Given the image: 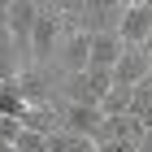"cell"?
<instances>
[{
	"mask_svg": "<svg viewBox=\"0 0 152 152\" xmlns=\"http://www.w3.org/2000/svg\"><path fill=\"white\" fill-rule=\"evenodd\" d=\"M61 35H65V18H61V4H39L35 31H31V61H48L61 48Z\"/></svg>",
	"mask_w": 152,
	"mask_h": 152,
	"instance_id": "1",
	"label": "cell"
},
{
	"mask_svg": "<svg viewBox=\"0 0 152 152\" xmlns=\"http://www.w3.org/2000/svg\"><path fill=\"white\" fill-rule=\"evenodd\" d=\"M113 91V74L109 70H83L65 78V104H104V96Z\"/></svg>",
	"mask_w": 152,
	"mask_h": 152,
	"instance_id": "2",
	"label": "cell"
},
{
	"mask_svg": "<svg viewBox=\"0 0 152 152\" xmlns=\"http://www.w3.org/2000/svg\"><path fill=\"white\" fill-rule=\"evenodd\" d=\"M117 35L126 48H148L152 44V0H126Z\"/></svg>",
	"mask_w": 152,
	"mask_h": 152,
	"instance_id": "3",
	"label": "cell"
},
{
	"mask_svg": "<svg viewBox=\"0 0 152 152\" xmlns=\"http://www.w3.org/2000/svg\"><path fill=\"white\" fill-rule=\"evenodd\" d=\"M57 117H61V130H65V135H78V139H87V143H96L100 130H104V113L96 104H65Z\"/></svg>",
	"mask_w": 152,
	"mask_h": 152,
	"instance_id": "4",
	"label": "cell"
},
{
	"mask_svg": "<svg viewBox=\"0 0 152 152\" xmlns=\"http://www.w3.org/2000/svg\"><path fill=\"white\" fill-rule=\"evenodd\" d=\"M152 74V48H122V61L113 65V87H139Z\"/></svg>",
	"mask_w": 152,
	"mask_h": 152,
	"instance_id": "5",
	"label": "cell"
},
{
	"mask_svg": "<svg viewBox=\"0 0 152 152\" xmlns=\"http://www.w3.org/2000/svg\"><path fill=\"white\" fill-rule=\"evenodd\" d=\"M35 18H39V4H31V0H9V4H4V31H9V39H13V44H22L26 52H31Z\"/></svg>",
	"mask_w": 152,
	"mask_h": 152,
	"instance_id": "6",
	"label": "cell"
},
{
	"mask_svg": "<svg viewBox=\"0 0 152 152\" xmlns=\"http://www.w3.org/2000/svg\"><path fill=\"white\" fill-rule=\"evenodd\" d=\"M57 57H61V65H65V74H83L87 65H91V35H83V31L61 35Z\"/></svg>",
	"mask_w": 152,
	"mask_h": 152,
	"instance_id": "7",
	"label": "cell"
},
{
	"mask_svg": "<svg viewBox=\"0 0 152 152\" xmlns=\"http://www.w3.org/2000/svg\"><path fill=\"white\" fill-rule=\"evenodd\" d=\"M143 135H148V126H143L135 113H122V117H104V130H100V139H117V143H135L139 148ZM96 139V143H100Z\"/></svg>",
	"mask_w": 152,
	"mask_h": 152,
	"instance_id": "8",
	"label": "cell"
},
{
	"mask_svg": "<svg viewBox=\"0 0 152 152\" xmlns=\"http://www.w3.org/2000/svg\"><path fill=\"white\" fill-rule=\"evenodd\" d=\"M122 35L117 31H104V35H91V65L87 70H109L113 74V65L122 61Z\"/></svg>",
	"mask_w": 152,
	"mask_h": 152,
	"instance_id": "9",
	"label": "cell"
},
{
	"mask_svg": "<svg viewBox=\"0 0 152 152\" xmlns=\"http://www.w3.org/2000/svg\"><path fill=\"white\" fill-rule=\"evenodd\" d=\"M0 117H13V122L26 117V100H22V91H18V78L0 83Z\"/></svg>",
	"mask_w": 152,
	"mask_h": 152,
	"instance_id": "10",
	"label": "cell"
},
{
	"mask_svg": "<svg viewBox=\"0 0 152 152\" xmlns=\"http://www.w3.org/2000/svg\"><path fill=\"white\" fill-rule=\"evenodd\" d=\"M130 87H113V91L104 96V104H100V113L104 117H122V113H130Z\"/></svg>",
	"mask_w": 152,
	"mask_h": 152,
	"instance_id": "11",
	"label": "cell"
},
{
	"mask_svg": "<svg viewBox=\"0 0 152 152\" xmlns=\"http://www.w3.org/2000/svg\"><path fill=\"white\" fill-rule=\"evenodd\" d=\"M96 143L78 139V135H65V130H57V135H48V152H91Z\"/></svg>",
	"mask_w": 152,
	"mask_h": 152,
	"instance_id": "12",
	"label": "cell"
},
{
	"mask_svg": "<svg viewBox=\"0 0 152 152\" xmlns=\"http://www.w3.org/2000/svg\"><path fill=\"white\" fill-rule=\"evenodd\" d=\"M13 148H18V152H48V135H35V130H22Z\"/></svg>",
	"mask_w": 152,
	"mask_h": 152,
	"instance_id": "13",
	"label": "cell"
},
{
	"mask_svg": "<svg viewBox=\"0 0 152 152\" xmlns=\"http://www.w3.org/2000/svg\"><path fill=\"white\" fill-rule=\"evenodd\" d=\"M18 135H22V122H13V117H0V143H18Z\"/></svg>",
	"mask_w": 152,
	"mask_h": 152,
	"instance_id": "14",
	"label": "cell"
},
{
	"mask_svg": "<svg viewBox=\"0 0 152 152\" xmlns=\"http://www.w3.org/2000/svg\"><path fill=\"white\" fill-rule=\"evenodd\" d=\"M96 152H139V148H135V143H117V139H100Z\"/></svg>",
	"mask_w": 152,
	"mask_h": 152,
	"instance_id": "15",
	"label": "cell"
},
{
	"mask_svg": "<svg viewBox=\"0 0 152 152\" xmlns=\"http://www.w3.org/2000/svg\"><path fill=\"white\" fill-rule=\"evenodd\" d=\"M148 48H152V44H148Z\"/></svg>",
	"mask_w": 152,
	"mask_h": 152,
	"instance_id": "16",
	"label": "cell"
}]
</instances>
